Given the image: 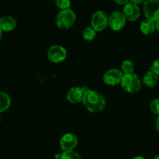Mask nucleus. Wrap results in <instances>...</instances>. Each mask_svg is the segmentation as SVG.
Listing matches in <instances>:
<instances>
[{"mask_svg":"<svg viewBox=\"0 0 159 159\" xmlns=\"http://www.w3.org/2000/svg\"><path fill=\"white\" fill-rule=\"evenodd\" d=\"M150 70H151L152 71H154L157 76H159V58L158 59H155V60L153 62L152 65H151Z\"/></svg>","mask_w":159,"mask_h":159,"instance_id":"21","label":"nucleus"},{"mask_svg":"<svg viewBox=\"0 0 159 159\" xmlns=\"http://www.w3.org/2000/svg\"><path fill=\"white\" fill-rule=\"evenodd\" d=\"M140 30L143 34H151L154 33V30H156L155 22L148 19L144 20H143L140 23Z\"/></svg>","mask_w":159,"mask_h":159,"instance_id":"14","label":"nucleus"},{"mask_svg":"<svg viewBox=\"0 0 159 159\" xmlns=\"http://www.w3.org/2000/svg\"><path fill=\"white\" fill-rule=\"evenodd\" d=\"M115 2L117 3L118 5H122V6H124L126 5V3L129 2V0H114Z\"/></svg>","mask_w":159,"mask_h":159,"instance_id":"22","label":"nucleus"},{"mask_svg":"<svg viewBox=\"0 0 159 159\" xmlns=\"http://www.w3.org/2000/svg\"><path fill=\"white\" fill-rule=\"evenodd\" d=\"M78 143L77 137L75 134L71 133H67L64 134L60 139L59 144H60L61 149L63 151H72L76 147Z\"/></svg>","mask_w":159,"mask_h":159,"instance_id":"11","label":"nucleus"},{"mask_svg":"<svg viewBox=\"0 0 159 159\" xmlns=\"http://www.w3.org/2000/svg\"><path fill=\"white\" fill-rule=\"evenodd\" d=\"M129 1H130V2H134V3H136V4H137V5H138V4L143 3V2H144L146 0H129Z\"/></svg>","mask_w":159,"mask_h":159,"instance_id":"24","label":"nucleus"},{"mask_svg":"<svg viewBox=\"0 0 159 159\" xmlns=\"http://www.w3.org/2000/svg\"><path fill=\"white\" fill-rule=\"evenodd\" d=\"M121 71L124 73V74L127 73H132L134 71V64L131 60H125L123 61L121 65Z\"/></svg>","mask_w":159,"mask_h":159,"instance_id":"17","label":"nucleus"},{"mask_svg":"<svg viewBox=\"0 0 159 159\" xmlns=\"http://www.w3.org/2000/svg\"><path fill=\"white\" fill-rule=\"evenodd\" d=\"M76 13L71 9L61 10L56 16V25L59 28L67 30L73 27L76 21Z\"/></svg>","mask_w":159,"mask_h":159,"instance_id":"2","label":"nucleus"},{"mask_svg":"<svg viewBox=\"0 0 159 159\" xmlns=\"http://www.w3.org/2000/svg\"><path fill=\"white\" fill-rule=\"evenodd\" d=\"M123 73L121 70L118 69H111L105 72L103 76V81L106 84L110 86H115L118 84H120L123 78Z\"/></svg>","mask_w":159,"mask_h":159,"instance_id":"10","label":"nucleus"},{"mask_svg":"<svg viewBox=\"0 0 159 159\" xmlns=\"http://www.w3.org/2000/svg\"><path fill=\"white\" fill-rule=\"evenodd\" d=\"M89 88L84 86L83 88L74 87L70 88L66 94V99L69 102L72 104H77L83 101L84 96Z\"/></svg>","mask_w":159,"mask_h":159,"instance_id":"9","label":"nucleus"},{"mask_svg":"<svg viewBox=\"0 0 159 159\" xmlns=\"http://www.w3.org/2000/svg\"><path fill=\"white\" fill-rule=\"evenodd\" d=\"M91 24L97 32L103 31L108 26V16L102 10L94 12L91 16Z\"/></svg>","mask_w":159,"mask_h":159,"instance_id":"5","label":"nucleus"},{"mask_svg":"<svg viewBox=\"0 0 159 159\" xmlns=\"http://www.w3.org/2000/svg\"><path fill=\"white\" fill-rule=\"evenodd\" d=\"M82 102L84 104V106L90 112L92 113L102 111L106 105L105 97L98 91L91 89H88L85 92Z\"/></svg>","mask_w":159,"mask_h":159,"instance_id":"1","label":"nucleus"},{"mask_svg":"<svg viewBox=\"0 0 159 159\" xmlns=\"http://www.w3.org/2000/svg\"><path fill=\"white\" fill-rule=\"evenodd\" d=\"M158 78L159 76L154 73V71H152L151 70H149L146 73H145L144 76H143V84L145 86H147L148 88H152L156 86V84L158 82Z\"/></svg>","mask_w":159,"mask_h":159,"instance_id":"13","label":"nucleus"},{"mask_svg":"<svg viewBox=\"0 0 159 159\" xmlns=\"http://www.w3.org/2000/svg\"><path fill=\"white\" fill-rule=\"evenodd\" d=\"M11 105V98L7 93L0 91V113L7 111Z\"/></svg>","mask_w":159,"mask_h":159,"instance_id":"15","label":"nucleus"},{"mask_svg":"<svg viewBox=\"0 0 159 159\" xmlns=\"http://www.w3.org/2000/svg\"><path fill=\"white\" fill-rule=\"evenodd\" d=\"M61 159H82V157L79 153L72 150L63 151L61 154Z\"/></svg>","mask_w":159,"mask_h":159,"instance_id":"18","label":"nucleus"},{"mask_svg":"<svg viewBox=\"0 0 159 159\" xmlns=\"http://www.w3.org/2000/svg\"><path fill=\"white\" fill-rule=\"evenodd\" d=\"M155 27H156V30H157V31H159V20L155 22Z\"/></svg>","mask_w":159,"mask_h":159,"instance_id":"25","label":"nucleus"},{"mask_svg":"<svg viewBox=\"0 0 159 159\" xmlns=\"http://www.w3.org/2000/svg\"><path fill=\"white\" fill-rule=\"evenodd\" d=\"M2 30L0 29V39H1V38H2Z\"/></svg>","mask_w":159,"mask_h":159,"instance_id":"29","label":"nucleus"},{"mask_svg":"<svg viewBox=\"0 0 159 159\" xmlns=\"http://www.w3.org/2000/svg\"><path fill=\"white\" fill-rule=\"evenodd\" d=\"M133 159H146L144 157H142V156H136Z\"/></svg>","mask_w":159,"mask_h":159,"instance_id":"26","label":"nucleus"},{"mask_svg":"<svg viewBox=\"0 0 159 159\" xmlns=\"http://www.w3.org/2000/svg\"><path fill=\"white\" fill-rule=\"evenodd\" d=\"M126 21L123 12L114 11L108 16V26L115 31L121 30L124 27Z\"/></svg>","mask_w":159,"mask_h":159,"instance_id":"7","label":"nucleus"},{"mask_svg":"<svg viewBox=\"0 0 159 159\" xmlns=\"http://www.w3.org/2000/svg\"><path fill=\"white\" fill-rule=\"evenodd\" d=\"M150 109L151 112L159 116V98H155L151 101L150 104Z\"/></svg>","mask_w":159,"mask_h":159,"instance_id":"20","label":"nucleus"},{"mask_svg":"<svg viewBox=\"0 0 159 159\" xmlns=\"http://www.w3.org/2000/svg\"><path fill=\"white\" fill-rule=\"evenodd\" d=\"M55 3L58 8L61 10L70 9L71 6V0H54Z\"/></svg>","mask_w":159,"mask_h":159,"instance_id":"19","label":"nucleus"},{"mask_svg":"<svg viewBox=\"0 0 159 159\" xmlns=\"http://www.w3.org/2000/svg\"><path fill=\"white\" fill-rule=\"evenodd\" d=\"M96 35H97V31L92 27H86L82 32L83 38L86 41H92L95 38Z\"/></svg>","mask_w":159,"mask_h":159,"instance_id":"16","label":"nucleus"},{"mask_svg":"<svg viewBox=\"0 0 159 159\" xmlns=\"http://www.w3.org/2000/svg\"><path fill=\"white\" fill-rule=\"evenodd\" d=\"M153 159H159V154H157V155H156L155 157H154Z\"/></svg>","mask_w":159,"mask_h":159,"instance_id":"28","label":"nucleus"},{"mask_svg":"<svg viewBox=\"0 0 159 159\" xmlns=\"http://www.w3.org/2000/svg\"><path fill=\"white\" fill-rule=\"evenodd\" d=\"M55 158L56 159H61V154H56L55 155Z\"/></svg>","mask_w":159,"mask_h":159,"instance_id":"27","label":"nucleus"},{"mask_svg":"<svg viewBox=\"0 0 159 159\" xmlns=\"http://www.w3.org/2000/svg\"><path fill=\"white\" fill-rule=\"evenodd\" d=\"M16 20L10 16H5L0 18V29L2 31L10 32L16 27Z\"/></svg>","mask_w":159,"mask_h":159,"instance_id":"12","label":"nucleus"},{"mask_svg":"<svg viewBox=\"0 0 159 159\" xmlns=\"http://www.w3.org/2000/svg\"><path fill=\"white\" fill-rule=\"evenodd\" d=\"M123 13L126 20L134 22L140 17V10L137 4L129 1L128 3L123 6Z\"/></svg>","mask_w":159,"mask_h":159,"instance_id":"8","label":"nucleus"},{"mask_svg":"<svg viewBox=\"0 0 159 159\" xmlns=\"http://www.w3.org/2000/svg\"><path fill=\"white\" fill-rule=\"evenodd\" d=\"M155 128L157 132H159V116H157V119L155 120Z\"/></svg>","mask_w":159,"mask_h":159,"instance_id":"23","label":"nucleus"},{"mask_svg":"<svg viewBox=\"0 0 159 159\" xmlns=\"http://www.w3.org/2000/svg\"><path fill=\"white\" fill-rule=\"evenodd\" d=\"M120 84L123 89L128 93H136L141 88L140 79L134 73L123 74Z\"/></svg>","mask_w":159,"mask_h":159,"instance_id":"3","label":"nucleus"},{"mask_svg":"<svg viewBox=\"0 0 159 159\" xmlns=\"http://www.w3.org/2000/svg\"><path fill=\"white\" fill-rule=\"evenodd\" d=\"M48 60L53 63H59L65 60L67 57L66 50L61 45H52L47 53Z\"/></svg>","mask_w":159,"mask_h":159,"instance_id":"6","label":"nucleus"},{"mask_svg":"<svg viewBox=\"0 0 159 159\" xmlns=\"http://www.w3.org/2000/svg\"><path fill=\"white\" fill-rule=\"evenodd\" d=\"M143 11L146 19L156 22L159 20V0H146L143 2Z\"/></svg>","mask_w":159,"mask_h":159,"instance_id":"4","label":"nucleus"},{"mask_svg":"<svg viewBox=\"0 0 159 159\" xmlns=\"http://www.w3.org/2000/svg\"><path fill=\"white\" fill-rule=\"evenodd\" d=\"M0 123H1V116H0Z\"/></svg>","mask_w":159,"mask_h":159,"instance_id":"30","label":"nucleus"}]
</instances>
